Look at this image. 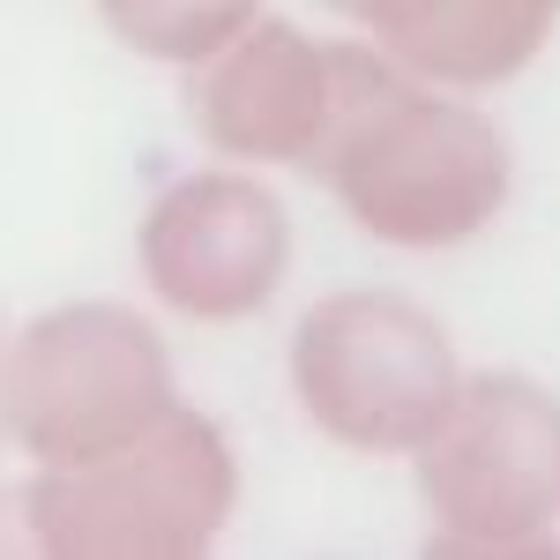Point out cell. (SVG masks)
I'll use <instances>...</instances> for the list:
<instances>
[{
	"mask_svg": "<svg viewBox=\"0 0 560 560\" xmlns=\"http://www.w3.org/2000/svg\"><path fill=\"white\" fill-rule=\"evenodd\" d=\"M322 187L366 240L404 255H441L478 240L509 210L516 158L501 120L478 113L464 90L396 75L322 165Z\"/></svg>",
	"mask_w": 560,
	"mask_h": 560,
	"instance_id": "1",
	"label": "cell"
},
{
	"mask_svg": "<svg viewBox=\"0 0 560 560\" xmlns=\"http://www.w3.org/2000/svg\"><path fill=\"white\" fill-rule=\"evenodd\" d=\"M38 560H202L240 516V456L217 419L173 404L135 441L23 478Z\"/></svg>",
	"mask_w": 560,
	"mask_h": 560,
	"instance_id": "2",
	"label": "cell"
},
{
	"mask_svg": "<svg viewBox=\"0 0 560 560\" xmlns=\"http://www.w3.org/2000/svg\"><path fill=\"white\" fill-rule=\"evenodd\" d=\"M427 553L553 560L560 553V396L516 366L464 374L448 419L411 456Z\"/></svg>",
	"mask_w": 560,
	"mask_h": 560,
	"instance_id": "3",
	"label": "cell"
},
{
	"mask_svg": "<svg viewBox=\"0 0 560 560\" xmlns=\"http://www.w3.org/2000/svg\"><path fill=\"white\" fill-rule=\"evenodd\" d=\"M284 374L314 433H329L337 448L419 456L464 388V359L433 306L404 300L388 284H359L300 314Z\"/></svg>",
	"mask_w": 560,
	"mask_h": 560,
	"instance_id": "4",
	"label": "cell"
},
{
	"mask_svg": "<svg viewBox=\"0 0 560 560\" xmlns=\"http://www.w3.org/2000/svg\"><path fill=\"white\" fill-rule=\"evenodd\" d=\"M179 404L173 351L150 314L120 300H68L8 337V441L38 464H90Z\"/></svg>",
	"mask_w": 560,
	"mask_h": 560,
	"instance_id": "5",
	"label": "cell"
},
{
	"mask_svg": "<svg viewBox=\"0 0 560 560\" xmlns=\"http://www.w3.org/2000/svg\"><path fill=\"white\" fill-rule=\"evenodd\" d=\"M404 68L382 45L314 38L284 15H255L195 68V135L232 165H292L322 179L337 142Z\"/></svg>",
	"mask_w": 560,
	"mask_h": 560,
	"instance_id": "6",
	"label": "cell"
},
{
	"mask_svg": "<svg viewBox=\"0 0 560 560\" xmlns=\"http://www.w3.org/2000/svg\"><path fill=\"white\" fill-rule=\"evenodd\" d=\"M135 269L179 322H255L292 277V210L247 165L179 173L135 224Z\"/></svg>",
	"mask_w": 560,
	"mask_h": 560,
	"instance_id": "7",
	"label": "cell"
},
{
	"mask_svg": "<svg viewBox=\"0 0 560 560\" xmlns=\"http://www.w3.org/2000/svg\"><path fill=\"white\" fill-rule=\"evenodd\" d=\"M366 38L433 90H501L546 52L560 0H351Z\"/></svg>",
	"mask_w": 560,
	"mask_h": 560,
	"instance_id": "8",
	"label": "cell"
},
{
	"mask_svg": "<svg viewBox=\"0 0 560 560\" xmlns=\"http://www.w3.org/2000/svg\"><path fill=\"white\" fill-rule=\"evenodd\" d=\"M261 15V0H97L105 38L158 68H202L217 45H232Z\"/></svg>",
	"mask_w": 560,
	"mask_h": 560,
	"instance_id": "9",
	"label": "cell"
},
{
	"mask_svg": "<svg viewBox=\"0 0 560 560\" xmlns=\"http://www.w3.org/2000/svg\"><path fill=\"white\" fill-rule=\"evenodd\" d=\"M0 553H8V560H38L31 509H23V478H15V486H0Z\"/></svg>",
	"mask_w": 560,
	"mask_h": 560,
	"instance_id": "10",
	"label": "cell"
},
{
	"mask_svg": "<svg viewBox=\"0 0 560 560\" xmlns=\"http://www.w3.org/2000/svg\"><path fill=\"white\" fill-rule=\"evenodd\" d=\"M8 337H15V329H8V314H0V448H15V441H8Z\"/></svg>",
	"mask_w": 560,
	"mask_h": 560,
	"instance_id": "11",
	"label": "cell"
},
{
	"mask_svg": "<svg viewBox=\"0 0 560 560\" xmlns=\"http://www.w3.org/2000/svg\"><path fill=\"white\" fill-rule=\"evenodd\" d=\"M345 8H351V0H345Z\"/></svg>",
	"mask_w": 560,
	"mask_h": 560,
	"instance_id": "12",
	"label": "cell"
}]
</instances>
